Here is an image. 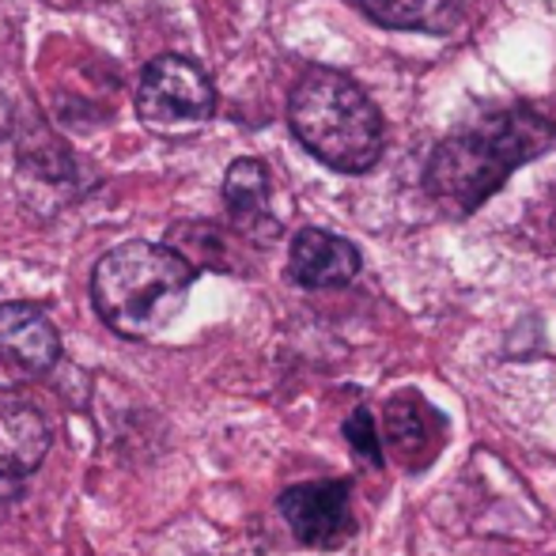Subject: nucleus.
Returning <instances> with one entry per match:
<instances>
[{
  "mask_svg": "<svg viewBox=\"0 0 556 556\" xmlns=\"http://www.w3.org/2000/svg\"><path fill=\"white\" fill-rule=\"evenodd\" d=\"M553 144L556 125L545 114L527 106L484 114L435 148L425 167V190L451 213H477L515 167L545 155Z\"/></svg>",
  "mask_w": 556,
  "mask_h": 556,
  "instance_id": "f257e3e1",
  "label": "nucleus"
},
{
  "mask_svg": "<svg viewBox=\"0 0 556 556\" xmlns=\"http://www.w3.org/2000/svg\"><path fill=\"white\" fill-rule=\"evenodd\" d=\"M198 269L163 242H125L99 257L91 273V303L106 330L129 341L160 333L182 311Z\"/></svg>",
  "mask_w": 556,
  "mask_h": 556,
  "instance_id": "f03ea898",
  "label": "nucleus"
},
{
  "mask_svg": "<svg viewBox=\"0 0 556 556\" xmlns=\"http://www.w3.org/2000/svg\"><path fill=\"white\" fill-rule=\"evenodd\" d=\"M300 144L318 163L341 175H364L382 155V114L352 76L337 68H311L288 99Z\"/></svg>",
  "mask_w": 556,
  "mask_h": 556,
  "instance_id": "7ed1b4c3",
  "label": "nucleus"
},
{
  "mask_svg": "<svg viewBox=\"0 0 556 556\" xmlns=\"http://www.w3.org/2000/svg\"><path fill=\"white\" fill-rule=\"evenodd\" d=\"M216 111V88L198 61L182 53H160L148 61L137 84V114L152 125L205 122Z\"/></svg>",
  "mask_w": 556,
  "mask_h": 556,
  "instance_id": "20e7f679",
  "label": "nucleus"
},
{
  "mask_svg": "<svg viewBox=\"0 0 556 556\" xmlns=\"http://www.w3.org/2000/svg\"><path fill=\"white\" fill-rule=\"evenodd\" d=\"M280 515L307 549H341L356 534L349 481H311L280 492Z\"/></svg>",
  "mask_w": 556,
  "mask_h": 556,
  "instance_id": "39448f33",
  "label": "nucleus"
},
{
  "mask_svg": "<svg viewBox=\"0 0 556 556\" xmlns=\"http://www.w3.org/2000/svg\"><path fill=\"white\" fill-rule=\"evenodd\" d=\"M53 432L42 409L20 390L0 387V484H20L46 462Z\"/></svg>",
  "mask_w": 556,
  "mask_h": 556,
  "instance_id": "423d86ee",
  "label": "nucleus"
},
{
  "mask_svg": "<svg viewBox=\"0 0 556 556\" xmlns=\"http://www.w3.org/2000/svg\"><path fill=\"white\" fill-rule=\"evenodd\" d=\"M446 435V420L420 394L405 390L387 402V420H382V440L390 454L405 462L409 469H420L440 454Z\"/></svg>",
  "mask_w": 556,
  "mask_h": 556,
  "instance_id": "0eeeda50",
  "label": "nucleus"
},
{
  "mask_svg": "<svg viewBox=\"0 0 556 556\" xmlns=\"http://www.w3.org/2000/svg\"><path fill=\"white\" fill-rule=\"evenodd\" d=\"M0 356L23 375H46L61 359L58 326L30 303H0Z\"/></svg>",
  "mask_w": 556,
  "mask_h": 556,
  "instance_id": "6e6552de",
  "label": "nucleus"
},
{
  "mask_svg": "<svg viewBox=\"0 0 556 556\" xmlns=\"http://www.w3.org/2000/svg\"><path fill=\"white\" fill-rule=\"evenodd\" d=\"M288 273L303 288H341L359 273V250L323 227H303L292 239Z\"/></svg>",
  "mask_w": 556,
  "mask_h": 556,
  "instance_id": "1a4fd4ad",
  "label": "nucleus"
},
{
  "mask_svg": "<svg viewBox=\"0 0 556 556\" xmlns=\"http://www.w3.org/2000/svg\"><path fill=\"white\" fill-rule=\"evenodd\" d=\"M224 201L231 208L235 224L250 235H262V227L277 231L269 220V170L262 160H235L224 178Z\"/></svg>",
  "mask_w": 556,
  "mask_h": 556,
  "instance_id": "9d476101",
  "label": "nucleus"
},
{
  "mask_svg": "<svg viewBox=\"0 0 556 556\" xmlns=\"http://www.w3.org/2000/svg\"><path fill=\"white\" fill-rule=\"evenodd\" d=\"M379 27L446 35L462 23V0H359Z\"/></svg>",
  "mask_w": 556,
  "mask_h": 556,
  "instance_id": "9b49d317",
  "label": "nucleus"
},
{
  "mask_svg": "<svg viewBox=\"0 0 556 556\" xmlns=\"http://www.w3.org/2000/svg\"><path fill=\"white\" fill-rule=\"evenodd\" d=\"M344 440H349V446L367 462V466H382V435H379V428H375L371 409L359 405V409L344 420Z\"/></svg>",
  "mask_w": 556,
  "mask_h": 556,
  "instance_id": "f8f14e48",
  "label": "nucleus"
},
{
  "mask_svg": "<svg viewBox=\"0 0 556 556\" xmlns=\"http://www.w3.org/2000/svg\"><path fill=\"white\" fill-rule=\"evenodd\" d=\"M12 132V106H8V99L0 96V140Z\"/></svg>",
  "mask_w": 556,
  "mask_h": 556,
  "instance_id": "ddd939ff",
  "label": "nucleus"
}]
</instances>
